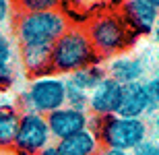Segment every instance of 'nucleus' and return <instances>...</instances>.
I'll use <instances>...</instances> for the list:
<instances>
[{
  "instance_id": "f257e3e1",
  "label": "nucleus",
  "mask_w": 159,
  "mask_h": 155,
  "mask_svg": "<svg viewBox=\"0 0 159 155\" xmlns=\"http://www.w3.org/2000/svg\"><path fill=\"white\" fill-rule=\"evenodd\" d=\"M83 27H85V33L101 62L116 58L120 54H126V50L134 46V42L139 39L130 31V27L126 25L118 8L116 11L101 8Z\"/></svg>"
},
{
  "instance_id": "f03ea898",
  "label": "nucleus",
  "mask_w": 159,
  "mask_h": 155,
  "mask_svg": "<svg viewBox=\"0 0 159 155\" xmlns=\"http://www.w3.org/2000/svg\"><path fill=\"white\" fill-rule=\"evenodd\" d=\"M62 6V4H60ZM70 27V21L62 8L43 12L17 11L12 21V39L17 46H48L52 48Z\"/></svg>"
},
{
  "instance_id": "7ed1b4c3",
  "label": "nucleus",
  "mask_w": 159,
  "mask_h": 155,
  "mask_svg": "<svg viewBox=\"0 0 159 155\" xmlns=\"http://www.w3.org/2000/svg\"><path fill=\"white\" fill-rule=\"evenodd\" d=\"M89 128L99 137V143L103 149L116 151H132L141 143H145L151 137L149 120L141 118H124V116H107V118H93L89 122Z\"/></svg>"
},
{
  "instance_id": "20e7f679",
  "label": "nucleus",
  "mask_w": 159,
  "mask_h": 155,
  "mask_svg": "<svg viewBox=\"0 0 159 155\" xmlns=\"http://www.w3.org/2000/svg\"><path fill=\"white\" fill-rule=\"evenodd\" d=\"M101 62L89 42L83 25H70L66 33L52 46V68L60 77Z\"/></svg>"
},
{
  "instance_id": "39448f33",
  "label": "nucleus",
  "mask_w": 159,
  "mask_h": 155,
  "mask_svg": "<svg viewBox=\"0 0 159 155\" xmlns=\"http://www.w3.org/2000/svg\"><path fill=\"white\" fill-rule=\"evenodd\" d=\"M66 106V81L56 72L29 79V83L17 97L21 112L50 116L52 112Z\"/></svg>"
},
{
  "instance_id": "423d86ee",
  "label": "nucleus",
  "mask_w": 159,
  "mask_h": 155,
  "mask_svg": "<svg viewBox=\"0 0 159 155\" xmlns=\"http://www.w3.org/2000/svg\"><path fill=\"white\" fill-rule=\"evenodd\" d=\"M50 145L54 143H52V134H50V128H48L46 116L21 112L12 149L21 155H37Z\"/></svg>"
},
{
  "instance_id": "0eeeda50",
  "label": "nucleus",
  "mask_w": 159,
  "mask_h": 155,
  "mask_svg": "<svg viewBox=\"0 0 159 155\" xmlns=\"http://www.w3.org/2000/svg\"><path fill=\"white\" fill-rule=\"evenodd\" d=\"M118 11L136 37L153 33L159 23V0H126Z\"/></svg>"
},
{
  "instance_id": "6e6552de",
  "label": "nucleus",
  "mask_w": 159,
  "mask_h": 155,
  "mask_svg": "<svg viewBox=\"0 0 159 155\" xmlns=\"http://www.w3.org/2000/svg\"><path fill=\"white\" fill-rule=\"evenodd\" d=\"M155 110H157V103H155L153 95L149 91L147 81L130 83L122 87V99H120L118 116L147 120L149 116H153Z\"/></svg>"
},
{
  "instance_id": "1a4fd4ad",
  "label": "nucleus",
  "mask_w": 159,
  "mask_h": 155,
  "mask_svg": "<svg viewBox=\"0 0 159 155\" xmlns=\"http://www.w3.org/2000/svg\"><path fill=\"white\" fill-rule=\"evenodd\" d=\"M46 120H48L52 141H62V139H68L77 132L87 130L91 116H89V112H83V110H77V107L62 106L60 110L46 116Z\"/></svg>"
},
{
  "instance_id": "9d476101",
  "label": "nucleus",
  "mask_w": 159,
  "mask_h": 155,
  "mask_svg": "<svg viewBox=\"0 0 159 155\" xmlns=\"http://www.w3.org/2000/svg\"><path fill=\"white\" fill-rule=\"evenodd\" d=\"M122 99V85L116 83L114 79L106 77L91 93H89L87 112L93 118H107L116 116Z\"/></svg>"
},
{
  "instance_id": "9b49d317",
  "label": "nucleus",
  "mask_w": 159,
  "mask_h": 155,
  "mask_svg": "<svg viewBox=\"0 0 159 155\" xmlns=\"http://www.w3.org/2000/svg\"><path fill=\"white\" fill-rule=\"evenodd\" d=\"M106 68V77L114 79L116 83L130 85V83H141L147 81V64L141 56H132V54H120L116 58H110L103 62Z\"/></svg>"
},
{
  "instance_id": "f8f14e48",
  "label": "nucleus",
  "mask_w": 159,
  "mask_h": 155,
  "mask_svg": "<svg viewBox=\"0 0 159 155\" xmlns=\"http://www.w3.org/2000/svg\"><path fill=\"white\" fill-rule=\"evenodd\" d=\"M17 58L29 79L52 75V48L48 46H17Z\"/></svg>"
},
{
  "instance_id": "ddd939ff",
  "label": "nucleus",
  "mask_w": 159,
  "mask_h": 155,
  "mask_svg": "<svg viewBox=\"0 0 159 155\" xmlns=\"http://www.w3.org/2000/svg\"><path fill=\"white\" fill-rule=\"evenodd\" d=\"M54 147H56L58 155H97L103 149L99 143V137L91 128L77 132V134H72L68 139L56 141Z\"/></svg>"
},
{
  "instance_id": "4468645a",
  "label": "nucleus",
  "mask_w": 159,
  "mask_h": 155,
  "mask_svg": "<svg viewBox=\"0 0 159 155\" xmlns=\"http://www.w3.org/2000/svg\"><path fill=\"white\" fill-rule=\"evenodd\" d=\"M103 79H106L103 62H97V64H91L87 68H81V71L64 77V81H66V89H75V91H81V93L89 95Z\"/></svg>"
},
{
  "instance_id": "2eb2a0df",
  "label": "nucleus",
  "mask_w": 159,
  "mask_h": 155,
  "mask_svg": "<svg viewBox=\"0 0 159 155\" xmlns=\"http://www.w3.org/2000/svg\"><path fill=\"white\" fill-rule=\"evenodd\" d=\"M19 116L21 110L15 103H0V149H12Z\"/></svg>"
},
{
  "instance_id": "dca6fc26",
  "label": "nucleus",
  "mask_w": 159,
  "mask_h": 155,
  "mask_svg": "<svg viewBox=\"0 0 159 155\" xmlns=\"http://www.w3.org/2000/svg\"><path fill=\"white\" fill-rule=\"evenodd\" d=\"M17 58V43L6 31H0V66H12Z\"/></svg>"
},
{
  "instance_id": "f3484780",
  "label": "nucleus",
  "mask_w": 159,
  "mask_h": 155,
  "mask_svg": "<svg viewBox=\"0 0 159 155\" xmlns=\"http://www.w3.org/2000/svg\"><path fill=\"white\" fill-rule=\"evenodd\" d=\"M17 11L23 12H43V11H54V8H60L58 0H21V2H15Z\"/></svg>"
},
{
  "instance_id": "a211bd4d",
  "label": "nucleus",
  "mask_w": 159,
  "mask_h": 155,
  "mask_svg": "<svg viewBox=\"0 0 159 155\" xmlns=\"http://www.w3.org/2000/svg\"><path fill=\"white\" fill-rule=\"evenodd\" d=\"M15 15H17V6H15V2L0 0V31H4L6 27H12Z\"/></svg>"
},
{
  "instance_id": "6ab92c4d",
  "label": "nucleus",
  "mask_w": 159,
  "mask_h": 155,
  "mask_svg": "<svg viewBox=\"0 0 159 155\" xmlns=\"http://www.w3.org/2000/svg\"><path fill=\"white\" fill-rule=\"evenodd\" d=\"M17 81L15 66H0V93H8Z\"/></svg>"
},
{
  "instance_id": "aec40b11",
  "label": "nucleus",
  "mask_w": 159,
  "mask_h": 155,
  "mask_svg": "<svg viewBox=\"0 0 159 155\" xmlns=\"http://www.w3.org/2000/svg\"><path fill=\"white\" fill-rule=\"evenodd\" d=\"M130 155H159V141L149 137L145 143H141Z\"/></svg>"
},
{
  "instance_id": "412c9836",
  "label": "nucleus",
  "mask_w": 159,
  "mask_h": 155,
  "mask_svg": "<svg viewBox=\"0 0 159 155\" xmlns=\"http://www.w3.org/2000/svg\"><path fill=\"white\" fill-rule=\"evenodd\" d=\"M147 85H149V91H151V95H153L155 103H157V107H159V66L155 68L153 75L147 79Z\"/></svg>"
},
{
  "instance_id": "4be33fe9",
  "label": "nucleus",
  "mask_w": 159,
  "mask_h": 155,
  "mask_svg": "<svg viewBox=\"0 0 159 155\" xmlns=\"http://www.w3.org/2000/svg\"><path fill=\"white\" fill-rule=\"evenodd\" d=\"M149 130H151V134H153L155 141H159V107L153 112V116H151V122H149Z\"/></svg>"
},
{
  "instance_id": "5701e85b",
  "label": "nucleus",
  "mask_w": 159,
  "mask_h": 155,
  "mask_svg": "<svg viewBox=\"0 0 159 155\" xmlns=\"http://www.w3.org/2000/svg\"><path fill=\"white\" fill-rule=\"evenodd\" d=\"M97 155H130L126 151H116V149H101Z\"/></svg>"
},
{
  "instance_id": "b1692460",
  "label": "nucleus",
  "mask_w": 159,
  "mask_h": 155,
  "mask_svg": "<svg viewBox=\"0 0 159 155\" xmlns=\"http://www.w3.org/2000/svg\"><path fill=\"white\" fill-rule=\"evenodd\" d=\"M37 155H58V151H56V147H54V145H50V147H46L43 151H39Z\"/></svg>"
},
{
  "instance_id": "393cba45",
  "label": "nucleus",
  "mask_w": 159,
  "mask_h": 155,
  "mask_svg": "<svg viewBox=\"0 0 159 155\" xmlns=\"http://www.w3.org/2000/svg\"><path fill=\"white\" fill-rule=\"evenodd\" d=\"M151 35H153V42L159 46V23L155 25V29H153V33H151Z\"/></svg>"
},
{
  "instance_id": "a878e982",
  "label": "nucleus",
  "mask_w": 159,
  "mask_h": 155,
  "mask_svg": "<svg viewBox=\"0 0 159 155\" xmlns=\"http://www.w3.org/2000/svg\"><path fill=\"white\" fill-rule=\"evenodd\" d=\"M0 155H21V153H17L15 149H0Z\"/></svg>"
}]
</instances>
